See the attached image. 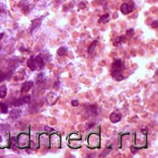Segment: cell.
I'll list each match as a JSON object with an SVG mask.
<instances>
[{
    "label": "cell",
    "mask_w": 158,
    "mask_h": 158,
    "mask_svg": "<svg viewBox=\"0 0 158 158\" xmlns=\"http://www.w3.org/2000/svg\"><path fill=\"white\" fill-rule=\"evenodd\" d=\"M124 62L120 59H117L112 64L111 74L116 81H121L124 79L122 72L124 70Z\"/></svg>",
    "instance_id": "1"
},
{
    "label": "cell",
    "mask_w": 158,
    "mask_h": 158,
    "mask_svg": "<svg viewBox=\"0 0 158 158\" xmlns=\"http://www.w3.org/2000/svg\"><path fill=\"white\" fill-rule=\"evenodd\" d=\"M134 3H132L131 5L127 3H123L120 6V11L122 14L124 15H127L130 14L133 11V9H134Z\"/></svg>",
    "instance_id": "2"
},
{
    "label": "cell",
    "mask_w": 158,
    "mask_h": 158,
    "mask_svg": "<svg viewBox=\"0 0 158 158\" xmlns=\"http://www.w3.org/2000/svg\"><path fill=\"white\" fill-rule=\"evenodd\" d=\"M122 118V114L120 112L116 111L112 112L110 116V120L112 123H117Z\"/></svg>",
    "instance_id": "3"
},
{
    "label": "cell",
    "mask_w": 158,
    "mask_h": 158,
    "mask_svg": "<svg viewBox=\"0 0 158 158\" xmlns=\"http://www.w3.org/2000/svg\"><path fill=\"white\" fill-rule=\"evenodd\" d=\"M33 82H26L22 85V92L25 93L29 91L30 90V88H32L33 86Z\"/></svg>",
    "instance_id": "4"
},
{
    "label": "cell",
    "mask_w": 158,
    "mask_h": 158,
    "mask_svg": "<svg viewBox=\"0 0 158 158\" xmlns=\"http://www.w3.org/2000/svg\"><path fill=\"white\" fill-rule=\"evenodd\" d=\"M27 66L32 70H35L37 69V66H36L34 59L33 58H31L30 59H29L28 60Z\"/></svg>",
    "instance_id": "5"
},
{
    "label": "cell",
    "mask_w": 158,
    "mask_h": 158,
    "mask_svg": "<svg viewBox=\"0 0 158 158\" xmlns=\"http://www.w3.org/2000/svg\"><path fill=\"white\" fill-rule=\"evenodd\" d=\"M22 112L19 109H13L10 112V116L13 118H17L20 116Z\"/></svg>",
    "instance_id": "6"
},
{
    "label": "cell",
    "mask_w": 158,
    "mask_h": 158,
    "mask_svg": "<svg viewBox=\"0 0 158 158\" xmlns=\"http://www.w3.org/2000/svg\"><path fill=\"white\" fill-rule=\"evenodd\" d=\"M125 40V37L123 36H120V37H117L116 38H115L114 40L113 41L114 45L116 46H118L119 45H121L122 43L124 42V40Z\"/></svg>",
    "instance_id": "7"
},
{
    "label": "cell",
    "mask_w": 158,
    "mask_h": 158,
    "mask_svg": "<svg viewBox=\"0 0 158 158\" xmlns=\"http://www.w3.org/2000/svg\"><path fill=\"white\" fill-rule=\"evenodd\" d=\"M7 94V88L5 85L0 86V98H4Z\"/></svg>",
    "instance_id": "8"
},
{
    "label": "cell",
    "mask_w": 158,
    "mask_h": 158,
    "mask_svg": "<svg viewBox=\"0 0 158 158\" xmlns=\"http://www.w3.org/2000/svg\"><path fill=\"white\" fill-rule=\"evenodd\" d=\"M109 14H106L103 15L102 16H101V17L99 19L98 22L99 23H106L108 22H109Z\"/></svg>",
    "instance_id": "9"
},
{
    "label": "cell",
    "mask_w": 158,
    "mask_h": 158,
    "mask_svg": "<svg viewBox=\"0 0 158 158\" xmlns=\"http://www.w3.org/2000/svg\"><path fill=\"white\" fill-rule=\"evenodd\" d=\"M96 111H97L96 107L94 105L90 106L87 109V112L90 115H94L96 113Z\"/></svg>",
    "instance_id": "10"
},
{
    "label": "cell",
    "mask_w": 158,
    "mask_h": 158,
    "mask_svg": "<svg viewBox=\"0 0 158 158\" xmlns=\"http://www.w3.org/2000/svg\"><path fill=\"white\" fill-rule=\"evenodd\" d=\"M98 44L97 40H95L94 41H93L92 43L90 45V46L88 47V53H91L93 52V51L95 50V48L96 47Z\"/></svg>",
    "instance_id": "11"
},
{
    "label": "cell",
    "mask_w": 158,
    "mask_h": 158,
    "mask_svg": "<svg viewBox=\"0 0 158 158\" xmlns=\"http://www.w3.org/2000/svg\"><path fill=\"white\" fill-rule=\"evenodd\" d=\"M0 109L1 111V112L4 114H6L8 111V107L5 103H0Z\"/></svg>",
    "instance_id": "12"
},
{
    "label": "cell",
    "mask_w": 158,
    "mask_h": 158,
    "mask_svg": "<svg viewBox=\"0 0 158 158\" xmlns=\"http://www.w3.org/2000/svg\"><path fill=\"white\" fill-rule=\"evenodd\" d=\"M57 53H58V54H59V56L66 55L67 53V48L65 47H61L58 49Z\"/></svg>",
    "instance_id": "13"
},
{
    "label": "cell",
    "mask_w": 158,
    "mask_h": 158,
    "mask_svg": "<svg viewBox=\"0 0 158 158\" xmlns=\"http://www.w3.org/2000/svg\"><path fill=\"white\" fill-rule=\"evenodd\" d=\"M24 101H23L22 98L18 99L15 101L14 102H13V103H12V106L15 107H18V106H20L22 105V104H24Z\"/></svg>",
    "instance_id": "14"
},
{
    "label": "cell",
    "mask_w": 158,
    "mask_h": 158,
    "mask_svg": "<svg viewBox=\"0 0 158 158\" xmlns=\"http://www.w3.org/2000/svg\"><path fill=\"white\" fill-rule=\"evenodd\" d=\"M22 99L24 103H29L31 101V98L30 96H25L22 98Z\"/></svg>",
    "instance_id": "15"
},
{
    "label": "cell",
    "mask_w": 158,
    "mask_h": 158,
    "mask_svg": "<svg viewBox=\"0 0 158 158\" xmlns=\"http://www.w3.org/2000/svg\"><path fill=\"white\" fill-rule=\"evenodd\" d=\"M127 35L128 37H132L133 34H134V29H130L127 30L126 32Z\"/></svg>",
    "instance_id": "16"
},
{
    "label": "cell",
    "mask_w": 158,
    "mask_h": 158,
    "mask_svg": "<svg viewBox=\"0 0 158 158\" xmlns=\"http://www.w3.org/2000/svg\"><path fill=\"white\" fill-rule=\"evenodd\" d=\"M158 20H155V21H153V22L152 23L151 27L153 28V29H156V28L158 27Z\"/></svg>",
    "instance_id": "17"
},
{
    "label": "cell",
    "mask_w": 158,
    "mask_h": 158,
    "mask_svg": "<svg viewBox=\"0 0 158 158\" xmlns=\"http://www.w3.org/2000/svg\"><path fill=\"white\" fill-rule=\"evenodd\" d=\"M71 104L73 106H78L79 104V103L77 100H73L72 101Z\"/></svg>",
    "instance_id": "18"
},
{
    "label": "cell",
    "mask_w": 158,
    "mask_h": 158,
    "mask_svg": "<svg viewBox=\"0 0 158 158\" xmlns=\"http://www.w3.org/2000/svg\"><path fill=\"white\" fill-rule=\"evenodd\" d=\"M4 79V75L2 73L0 72V82L3 80V79Z\"/></svg>",
    "instance_id": "19"
},
{
    "label": "cell",
    "mask_w": 158,
    "mask_h": 158,
    "mask_svg": "<svg viewBox=\"0 0 158 158\" xmlns=\"http://www.w3.org/2000/svg\"><path fill=\"white\" fill-rule=\"evenodd\" d=\"M4 33H0V40H1L2 38H3V37H4Z\"/></svg>",
    "instance_id": "20"
}]
</instances>
